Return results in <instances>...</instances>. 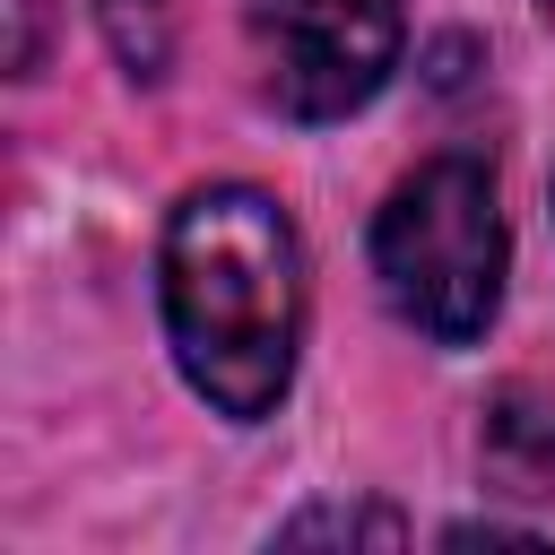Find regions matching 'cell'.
Wrapping results in <instances>:
<instances>
[{
    "instance_id": "1",
    "label": "cell",
    "mask_w": 555,
    "mask_h": 555,
    "mask_svg": "<svg viewBox=\"0 0 555 555\" xmlns=\"http://www.w3.org/2000/svg\"><path fill=\"white\" fill-rule=\"evenodd\" d=\"M156 286H165V338L182 382L217 416L260 425L286 399L304 347V243L286 208L251 182L182 191V208L165 217Z\"/></svg>"
},
{
    "instance_id": "2",
    "label": "cell",
    "mask_w": 555,
    "mask_h": 555,
    "mask_svg": "<svg viewBox=\"0 0 555 555\" xmlns=\"http://www.w3.org/2000/svg\"><path fill=\"white\" fill-rule=\"evenodd\" d=\"M503 260H512V243H503L494 173L477 156L416 165L373 217V278H382L390 312L408 330H425L434 347L486 338V321L503 304Z\"/></svg>"
},
{
    "instance_id": "3",
    "label": "cell",
    "mask_w": 555,
    "mask_h": 555,
    "mask_svg": "<svg viewBox=\"0 0 555 555\" xmlns=\"http://www.w3.org/2000/svg\"><path fill=\"white\" fill-rule=\"evenodd\" d=\"M260 78L269 104L295 121H338L373 104V87L399 61L408 0H260Z\"/></svg>"
},
{
    "instance_id": "4",
    "label": "cell",
    "mask_w": 555,
    "mask_h": 555,
    "mask_svg": "<svg viewBox=\"0 0 555 555\" xmlns=\"http://www.w3.org/2000/svg\"><path fill=\"white\" fill-rule=\"evenodd\" d=\"M486 477L503 494L555 503V408H529L520 390L494 399V416H486Z\"/></svg>"
},
{
    "instance_id": "5",
    "label": "cell",
    "mask_w": 555,
    "mask_h": 555,
    "mask_svg": "<svg viewBox=\"0 0 555 555\" xmlns=\"http://www.w3.org/2000/svg\"><path fill=\"white\" fill-rule=\"evenodd\" d=\"M399 546L408 529H399V512H382V503H312V512H295V520H278V546Z\"/></svg>"
},
{
    "instance_id": "6",
    "label": "cell",
    "mask_w": 555,
    "mask_h": 555,
    "mask_svg": "<svg viewBox=\"0 0 555 555\" xmlns=\"http://www.w3.org/2000/svg\"><path fill=\"white\" fill-rule=\"evenodd\" d=\"M35 61H43V0H9V69L35 78Z\"/></svg>"
},
{
    "instance_id": "7",
    "label": "cell",
    "mask_w": 555,
    "mask_h": 555,
    "mask_svg": "<svg viewBox=\"0 0 555 555\" xmlns=\"http://www.w3.org/2000/svg\"><path fill=\"white\" fill-rule=\"evenodd\" d=\"M538 17H546V26H555V0H538Z\"/></svg>"
}]
</instances>
